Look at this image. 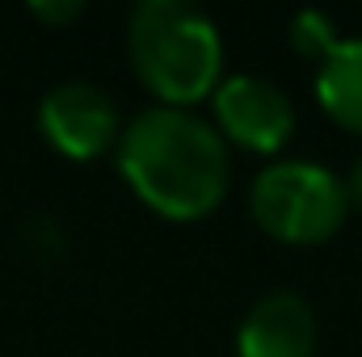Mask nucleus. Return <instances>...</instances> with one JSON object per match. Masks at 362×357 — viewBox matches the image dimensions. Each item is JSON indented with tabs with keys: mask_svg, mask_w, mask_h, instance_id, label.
<instances>
[{
	"mask_svg": "<svg viewBox=\"0 0 362 357\" xmlns=\"http://www.w3.org/2000/svg\"><path fill=\"white\" fill-rule=\"evenodd\" d=\"M346 185V198L354 202V206H362V156L354 160V169H350V177L341 181Z\"/></svg>",
	"mask_w": 362,
	"mask_h": 357,
	"instance_id": "nucleus-10",
	"label": "nucleus"
},
{
	"mask_svg": "<svg viewBox=\"0 0 362 357\" xmlns=\"http://www.w3.org/2000/svg\"><path fill=\"white\" fill-rule=\"evenodd\" d=\"M76 13H81L76 0H68V4H34V17H42V21H72Z\"/></svg>",
	"mask_w": 362,
	"mask_h": 357,
	"instance_id": "nucleus-9",
	"label": "nucleus"
},
{
	"mask_svg": "<svg viewBox=\"0 0 362 357\" xmlns=\"http://www.w3.org/2000/svg\"><path fill=\"white\" fill-rule=\"evenodd\" d=\"M320 105L350 131H362V38H337L316 68Z\"/></svg>",
	"mask_w": 362,
	"mask_h": 357,
	"instance_id": "nucleus-7",
	"label": "nucleus"
},
{
	"mask_svg": "<svg viewBox=\"0 0 362 357\" xmlns=\"http://www.w3.org/2000/svg\"><path fill=\"white\" fill-rule=\"evenodd\" d=\"M38 126L64 156L89 160L118 139V109L105 89L89 80H64L42 97Z\"/></svg>",
	"mask_w": 362,
	"mask_h": 357,
	"instance_id": "nucleus-5",
	"label": "nucleus"
},
{
	"mask_svg": "<svg viewBox=\"0 0 362 357\" xmlns=\"http://www.w3.org/2000/svg\"><path fill=\"white\" fill-rule=\"evenodd\" d=\"M249 210L262 231L282 244H325L346 210V185L316 160H282L262 169L249 189Z\"/></svg>",
	"mask_w": 362,
	"mask_h": 357,
	"instance_id": "nucleus-3",
	"label": "nucleus"
},
{
	"mask_svg": "<svg viewBox=\"0 0 362 357\" xmlns=\"http://www.w3.org/2000/svg\"><path fill=\"white\" fill-rule=\"evenodd\" d=\"M118 169L156 214L198 219L228 193V143L198 114L152 105L122 131Z\"/></svg>",
	"mask_w": 362,
	"mask_h": 357,
	"instance_id": "nucleus-1",
	"label": "nucleus"
},
{
	"mask_svg": "<svg viewBox=\"0 0 362 357\" xmlns=\"http://www.w3.org/2000/svg\"><path fill=\"white\" fill-rule=\"evenodd\" d=\"M240 357H316V315L303 294L274 290L262 294L236 337Z\"/></svg>",
	"mask_w": 362,
	"mask_h": 357,
	"instance_id": "nucleus-6",
	"label": "nucleus"
},
{
	"mask_svg": "<svg viewBox=\"0 0 362 357\" xmlns=\"http://www.w3.org/2000/svg\"><path fill=\"white\" fill-rule=\"evenodd\" d=\"M291 42H295L303 55L325 59V55L333 51V42H337V25H333V17H329V13L303 8V13L291 21Z\"/></svg>",
	"mask_w": 362,
	"mask_h": 357,
	"instance_id": "nucleus-8",
	"label": "nucleus"
},
{
	"mask_svg": "<svg viewBox=\"0 0 362 357\" xmlns=\"http://www.w3.org/2000/svg\"><path fill=\"white\" fill-rule=\"evenodd\" d=\"M127 47L139 80L165 105H189L219 85L223 42L215 21L185 0H144L131 13Z\"/></svg>",
	"mask_w": 362,
	"mask_h": 357,
	"instance_id": "nucleus-2",
	"label": "nucleus"
},
{
	"mask_svg": "<svg viewBox=\"0 0 362 357\" xmlns=\"http://www.w3.org/2000/svg\"><path fill=\"white\" fill-rule=\"evenodd\" d=\"M215 114L232 143L249 152H274L295 131V105L291 97L266 76L236 72L215 85Z\"/></svg>",
	"mask_w": 362,
	"mask_h": 357,
	"instance_id": "nucleus-4",
	"label": "nucleus"
}]
</instances>
